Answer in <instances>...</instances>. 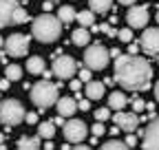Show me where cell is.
Instances as JSON below:
<instances>
[{"mask_svg": "<svg viewBox=\"0 0 159 150\" xmlns=\"http://www.w3.org/2000/svg\"><path fill=\"white\" fill-rule=\"evenodd\" d=\"M152 80V66L146 58H139L135 53L115 58V82L124 90H144Z\"/></svg>", "mask_w": 159, "mask_h": 150, "instance_id": "1", "label": "cell"}, {"mask_svg": "<svg viewBox=\"0 0 159 150\" xmlns=\"http://www.w3.org/2000/svg\"><path fill=\"white\" fill-rule=\"evenodd\" d=\"M31 33H33V38H35L38 42H44V44L55 42L57 38H60V33H62V20L55 18V15H51L47 11V13L38 15L35 20H33Z\"/></svg>", "mask_w": 159, "mask_h": 150, "instance_id": "2", "label": "cell"}, {"mask_svg": "<svg viewBox=\"0 0 159 150\" xmlns=\"http://www.w3.org/2000/svg\"><path fill=\"white\" fill-rule=\"evenodd\" d=\"M31 102L38 106V110H47L57 102V86L49 80H40L35 86H31Z\"/></svg>", "mask_w": 159, "mask_h": 150, "instance_id": "3", "label": "cell"}, {"mask_svg": "<svg viewBox=\"0 0 159 150\" xmlns=\"http://www.w3.org/2000/svg\"><path fill=\"white\" fill-rule=\"evenodd\" d=\"M25 106L20 104L18 99H2L0 102V121L5 126H18L20 121L25 119Z\"/></svg>", "mask_w": 159, "mask_h": 150, "instance_id": "4", "label": "cell"}, {"mask_svg": "<svg viewBox=\"0 0 159 150\" xmlns=\"http://www.w3.org/2000/svg\"><path fill=\"white\" fill-rule=\"evenodd\" d=\"M108 60H111V55L102 44H91L84 51V66H89L91 71H102L108 64Z\"/></svg>", "mask_w": 159, "mask_h": 150, "instance_id": "5", "label": "cell"}, {"mask_svg": "<svg viewBox=\"0 0 159 150\" xmlns=\"http://www.w3.org/2000/svg\"><path fill=\"white\" fill-rule=\"evenodd\" d=\"M5 51L9 58H22L29 53V35L25 33H13L5 40Z\"/></svg>", "mask_w": 159, "mask_h": 150, "instance_id": "6", "label": "cell"}, {"mask_svg": "<svg viewBox=\"0 0 159 150\" xmlns=\"http://www.w3.org/2000/svg\"><path fill=\"white\" fill-rule=\"evenodd\" d=\"M77 73V62L71 55H53V75L60 80H71Z\"/></svg>", "mask_w": 159, "mask_h": 150, "instance_id": "7", "label": "cell"}, {"mask_svg": "<svg viewBox=\"0 0 159 150\" xmlns=\"http://www.w3.org/2000/svg\"><path fill=\"white\" fill-rule=\"evenodd\" d=\"M86 133H89V128H86V124H84L82 119L71 117L69 121H64V137H66V141H69V143L84 141Z\"/></svg>", "mask_w": 159, "mask_h": 150, "instance_id": "8", "label": "cell"}, {"mask_svg": "<svg viewBox=\"0 0 159 150\" xmlns=\"http://www.w3.org/2000/svg\"><path fill=\"white\" fill-rule=\"evenodd\" d=\"M148 7H142V5H130L128 13H126V22L130 29H144L148 24Z\"/></svg>", "mask_w": 159, "mask_h": 150, "instance_id": "9", "label": "cell"}, {"mask_svg": "<svg viewBox=\"0 0 159 150\" xmlns=\"http://www.w3.org/2000/svg\"><path fill=\"white\" fill-rule=\"evenodd\" d=\"M139 46L146 55H157L159 53V27L144 29L142 38H139Z\"/></svg>", "mask_w": 159, "mask_h": 150, "instance_id": "10", "label": "cell"}, {"mask_svg": "<svg viewBox=\"0 0 159 150\" xmlns=\"http://www.w3.org/2000/svg\"><path fill=\"white\" fill-rule=\"evenodd\" d=\"M113 121L115 126H119V130H124V133H135L137 126H139V117L137 113H124V110H115L113 115Z\"/></svg>", "mask_w": 159, "mask_h": 150, "instance_id": "11", "label": "cell"}, {"mask_svg": "<svg viewBox=\"0 0 159 150\" xmlns=\"http://www.w3.org/2000/svg\"><path fill=\"white\" fill-rule=\"evenodd\" d=\"M142 148H146V150H159V117H155L148 124V128L144 130Z\"/></svg>", "mask_w": 159, "mask_h": 150, "instance_id": "12", "label": "cell"}, {"mask_svg": "<svg viewBox=\"0 0 159 150\" xmlns=\"http://www.w3.org/2000/svg\"><path fill=\"white\" fill-rule=\"evenodd\" d=\"M18 7V0H0V29L13 24V11Z\"/></svg>", "mask_w": 159, "mask_h": 150, "instance_id": "13", "label": "cell"}, {"mask_svg": "<svg viewBox=\"0 0 159 150\" xmlns=\"http://www.w3.org/2000/svg\"><path fill=\"white\" fill-rule=\"evenodd\" d=\"M55 110H57V115H62V117H73L77 113V102L73 97H57Z\"/></svg>", "mask_w": 159, "mask_h": 150, "instance_id": "14", "label": "cell"}, {"mask_svg": "<svg viewBox=\"0 0 159 150\" xmlns=\"http://www.w3.org/2000/svg\"><path fill=\"white\" fill-rule=\"evenodd\" d=\"M84 93H86V97L91 99V102H95V99H102L104 97V82H86V88H84Z\"/></svg>", "mask_w": 159, "mask_h": 150, "instance_id": "15", "label": "cell"}, {"mask_svg": "<svg viewBox=\"0 0 159 150\" xmlns=\"http://www.w3.org/2000/svg\"><path fill=\"white\" fill-rule=\"evenodd\" d=\"M126 95L122 90H113L111 95H108V108L111 110H122V108H126Z\"/></svg>", "mask_w": 159, "mask_h": 150, "instance_id": "16", "label": "cell"}, {"mask_svg": "<svg viewBox=\"0 0 159 150\" xmlns=\"http://www.w3.org/2000/svg\"><path fill=\"white\" fill-rule=\"evenodd\" d=\"M71 42H73V44H77V46H86V44L91 42V33L86 31V27L75 29V31L71 33Z\"/></svg>", "mask_w": 159, "mask_h": 150, "instance_id": "17", "label": "cell"}, {"mask_svg": "<svg viewBox=\"0 0 159 150\" xmlns=\"http://www.w3.org/2000/svg\"><path fill=\"white\" fill-rule=\"evenodd\" d=\"M27 71H29L31 75H42V71H44V60L40 58V55L29 58V60H27Z\"/></svg>", "mask_w": 159, "mask_h": 150, "instance_id": "18", "label": "cell"}, {"mask_svg": "<svg viewBox=\"0 0 159 150\" xmlns=\"http://www.w3.org/2000/svg\"><path fill=\"white\" fill-rule=\"evenodd\" d=\"M113 7V0H89V9L93 13H106Z\"/></svg>", "mask_w": 159, "mask_h": 150, "instance_id": "19", "label": "cell"}, {"mask_svg": "<svg viewBox=\"0 0 159 150\" xmlns=\"http://www.w3.org/2000/svg\"><path fill=\"white\" fill-rule=\"evenodd\" d=\"M75 20L82 24V27H93V22H95V13L91 11V9H84V11H77L75 13Z\"/></svg>", "mask_w": 159, "mask_h": 150, "instance_id": "20", "label": "cell"}, {"mask_svg": "<svg viewBox=\"0 0 159 150\" xmlns=\"http://www.w3.org/2000/svg\"><path fill=\"white\" fill-rule=\"evenodd\" d=\"M16 146L20 150H35V148H40V135L38 137H20Z\"/></svg>", "mask_w": 159, "mask_h": 150, "instance_id": "21", "label": "cell"}, {"mask_svg": "<svg viewBox=\"0 0 159 150\" xmlns=\"http://www.w3.org/2000/svg\"><path fill=\"white\" fill-rule=\"evenodd\" d=\"M38 135H40V139H51V137L55 135V124H53V121L38 124Z\"/></svg>", "mask_w": 159, "mask_h": 150, "instance_id": "22", "label": "cell"}, {"mask_svg": "<svg viewBox=\"0 0 159 150\" xmlns=\"http://www.w3.org/2000/svg\"><path fill=\"white\" fill-rule=\"evenodd\" d=\"M75 9L73 7H69V5H64V7H60L57 9V18H60V20H62V24H69V22H73L75 20Z\"/></svg>", "mask_w": 159, "mask_h": 150, "instance_id": "23", "label": "cell"}, {"mask_svg": "<svg viewBox=\"0 0 159 150\" xmlns=\"http://www.w3.org/2000/svg\"><path fill=\"white\" fill-rule=\"evenodd\" d=\"M5 77H7L9 82H20V77H22V68H20L18 64H7Z\"/></svg>", "mask_w": 159, "mask_h": 150, "instance_id": "24", "label": "cell"}, {"mask_svg": "<svg viewBox=\"0 0 159 150\" xmlns=\"http://www.w3.org/2000/svg\"><path fill=\"white\" fill-rule=\"evenodd\" d=\"M13 24H25V22H29V13H27V9H22V7H16V11H13V20H11Z\"/></svg>", "mask_w": 159, "mask_h": 150, "instance_id": "25", "label": "cell"}, {"mask_svg": "<svg viewBox=\"0 0 159 150\" xmlns=\"http://www.w3.org/2000/svg\"><path fill=\"white\" fill-rule=\"evenodd\" d=\"M102 148H104V150H126L128 146H126V141H119V139H111V141L102 143Z\"/></svg>", "mask_w": 159, "mask_h": 150, "instance_id": "26", "label": "cell"}, {"mask_svg": "<svg viewBox=\"0 0 159 150\" xmlns=\"http://www.w3.org/2000/svg\"><path fill=\"white\" fill-rule=\"evenodd\" d=\"M108 117H111V108H108V106L97 108V110H95V119H97V121H106Z\"/></svg>", "mask_w": 159, "mask_h": 150, "instance_id": "27", "label": "cell"}, {"mask_svg": "<svg viewBox=\"0 0 159 150\" xmlns=\"http://www.w3.org/2000/svg\"><path fill=\"white\" fill-rule=\"evenodd\" d=\"M117 38H119L122 42H133V31H130V29H119V31H117Z\"/></svg>", "mask_w": 159, "mask_h": 150, "instance_id": "28", "label": "cell"}, {"mask_svg": "<svg viewBox=\"0 0 159 150\" xmlns=\"http://www.w3.org/2000/svg\"><path fill=\"white\" fill-rule=\"evenodd\" d=\"M144 108H146V102H144V99H139V97L133 99V110H135V113H142Z\"/></svg>", "mask_w": 159, "mask_h": 150, "instance_id": "29", "label": "cell"}, {"mask_svg": "<svg viewBox=\"0 0 159 150\" xmlns=\"http://www.w3.org/2000/svg\"><path fill=\"white\" fill-rule=\"evenodd\" d=\"M91 130H93V135H95V137H99V135H104V130H106V128H104L102 121H97V124L91 126Z\"/></svg>", "mask_w": 159, "mask_h": 150, "instance_id": "30", "label": "cell"}, {"mask_svg": "<svg viewBox=\"0 0 159 150\" xmlns=\"http://www.w3.org/2000/svg\"><path fill=\"white\" fill-rule=\"evenodd\" d=\"M77 73H80V80H82L84 84H86V82H91V75H93V73H91V68H89V66H86V68H82V71H77Z\"/></svg>", "mask_w": 159, "mask_h": 150, "instance_id": "31", "label": "cell"}, {"mask_svg": "<svg viewBox=\"0 0 159 150\" xmlns=\"http://www.w3.org/2000/svg\"><path fill=\"white\" fill-rule=\"evenodd\" d=\"M77 110H91V99H89V97L80 99V102H77Z\"/></svg>", "mask_w": 159, "mask_h": 150, "instance_id": "32", "label": "cell"}, {"mask_svg": "<svg viewBox=\"0 0 159 150\" xmlns=\"http://www.w3.org/2000/svg\"><path fill=\"white\" fill-rule=\"evenodd\" d=\"M99 29H102V31H104V33H106L108 38H117V31H115L113 27H108V24H102V27H99Z\"/></svg>", "mask_w": 159, "mask_h": 150, "instance_id": "33", "label": "cell"}, {"mask_svg": "<svg viewBox=\"0 0 159 150\" xmlns=\"http://www.w3.org/2000/svg\"><path fill=\"white\" fill-rule=\"evenodd\" d=\"M25 121H27V124H38V113H27V115H25Z\"/></svg>", "mask_w": 159, "mask_h": 150, "instance_id": "34", "label": "cell"}, {"mask_svg": "<svg viewBox=\"0 0 159 150\" xmlns=\"http://www.w3.org/2000/svg\"><path fill=\"white\" fill-rule=\"evenodd\" d=\"M82 84H84V82L80 80V77H77V80L71 77V90H80V88H82Z\"/></svg>", "mask_w": 159, "mask_h": 150, "instance_id": "35", "label": "cell"}, {"mask_svg": "<svg viewBox=\"0 0 159 150\" xmlns=\"http://www.w3.org/2000/svg\"><path fill=\"white\" fill-rule=\"evenodd\" d=\"M126 146H128V148H133V146H137V137H135L133 133H128V137H126Z\"/></svg>", "mask_w": 159, "mask_h": 150, "instance_id": "36", "label": "cell"}, {"mask_svg": "<svg viewBox=\"0 0 159 150\" xmlns=\"http://www.w3.org/2000/svg\"><path fill=\"white\" fill-rule=\"evenodd\" d=\"M9 84H11V82H9L7 77H5V80H0V90H7V88H9Z\"/></svg>", "mask_w": 159, "mask_h": 150, "instance_id": "37", "label": "cell"}, {"mask_svg": "<svg viewBox=\"0 0 159 150\" xmlns=\"http://www.w3.org/2000/svg\"><path fill=\"white\" fill-rule=\"evenodd\" d=\"M117 2H119V5H124V7H130V5L137 2V0H117Z\"/></svg>", "mask_w": 159, "mask_h": 150, "instance_id": "38", "label": "cell"}, {"mask_svg": "<svg viewBox=\"0 0 159 150\" xmlns=\"http://www.w3.org/2000/svg\"><path fill=\"white\" fill-rule=\"evenodd\" d=\"M42 7H44V11H51V9H53V0H47Z\"/></svg>", "mask_w": 159, "mask_h": 150, "instance_id": "39", "label": "cell"}, {"mask_svg": "<svg viewBox=\"0 0 159 150\" xmlns=\"http://www.w3.org/2000/svg\"><path fill=\"white\" fill-rule=\"evenodd\" d=\"M108 55H111V58H117V55H119V49H111Z\"/></svg>", "mask_w": 159, "mask_h": 150, "instance_id": "40", "label": "cell"}, {"mask_svg": "<svg viewBox=\"0 0 159 150\" xmlns=\"http://www.w3.org/2000/svg\"><path fill=\"white\" fill-rule=\"evenodd\" d=\"M155 99H157V102H159V82H157V84H155Z\"/></svg>", "mask_w": 159, "mask_h": 150, "instance_id": "41", "label": "cell"}, {"mask_svg": "<svg viewBox=\"0 0 159 150\" xmlns=\"http://www.w3.org/2000/svg\"><path fill=\"white\" fill-rule=\"evenodd\" d=\"M55 124H57V126H64V117H62V115H60V117L55 119Z\"/></svg>", "mask_w": 159, "mask_h": 150, "instance_id": "42", "label": "cell"}, {"mask_svg": "<svg viewBox=\"0 0 159 150\" xmlns=\"http://www.w3.org/2000/svg\"><path fill=\"white\" fill-rule=\"evenodd\" d=\"M2 141H5V135L0 133V148H5V146H2Z\"/></svg>", "mask_w": 159, "mask_h": 150, "instance_id": "43", "label": "cell"}, {"mask_svg": "<svg viewBox=\"0 0 159 150\" xmlns=\"http://www.w3.org/2000/svg\"><path fill=\"white\" fill-rule=\"evenodd\" d=\"M5 46V40H2V35H0V49H2Z\"/></svg>", "mask_w": 159, "mask_h": 150, "instance_id": "44", "label": "cell"}, {"mask_svg": "<svg viewBox=\"0 0 159 150\" xmlns=\"http://www.w3.org/2000/svg\"><path fill=\"white\" fill-rule=\"evenodd\" d=\"M155 20H157V22H159V11H157V15H155Z\"/></svg>", "mask_w": 159, "mask_h": 150, "instance_id": "45", "label": "cell"}, {"mask_svg": "<svg viewBox=\"0 0 159 150\" xmlns=\"http://www.w3.org/2000/svg\"><path fill=\"white\" fill-rule=\"evenodd\" d=\"M155 58H157V64H159V53H157V55H155Z\"/></svg>", "mask_w": 159, "mask_h": 150, "instance_id": "46", "label": "cell"}, {"mask_svg": "<svg viewBox=\"0 0 159 150\" xmlns=\"http://www.w3.org/2000/svg\"><path fill=\"white\" fill-rule=\"evenodd\" d=\"M53 2H57V0H53Z\"/></svg>", "mask_w": 159, "mask_h": 150, "instance_id": "47", "label": "cell"}]
</instances>
